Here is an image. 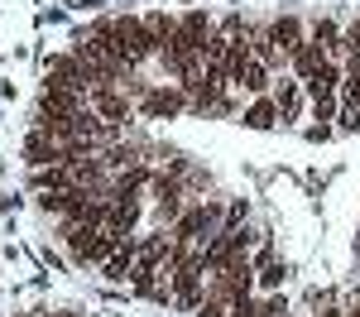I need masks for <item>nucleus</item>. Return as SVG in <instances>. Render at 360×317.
<instances>
[{"label": "nucleus", "mask_w": 360, "mask_h": 317, "mask_svg": "<svg viewBox=\"0 0 360 317\" xmlns=\"http://www.w3.org/2000/svg\"><path fill=\"white\" fill-rule=\"evenodd\" d=\"M217 216H221V207H217V202H197V207H188V212L173 221L168 235H173L178 245H207V240H212L207 231L217 226Z\"/></svg>", "instance_id": "nucleus-1"}, {"label": "nucleus", "mask_w": 360, "mask_h": 317, "mask_svg": "<svg viewBox=\"0 0 360 317\" xmlns=\"http://www.w3.org/2000/svg\"><path fill=\"white\" fill-rule=\"evenodd\" d=\"M139 111L149 115V120H173L178 111H188V91L183 86H154V91H144Z\"/></svg>", "instance_id": "nucleus-2"}, {"label": "nucleus", "mask_w": 360, "mask_h": 317, "mask_svg": "<svg viewBox=\"0 0 360 317\" xmlns=\"http://www.w3.org/2000/svg\"><path fill=\"white\" fill-rule=\"evenodd\" d=\"M135 226H139V193H111L106 231H115V235H135Z\"/></svg>", "instance_id": "nucleus-3"}, {"label": "nucleus", "mask_w": 360, "mask_h": 317, "mask_svg": "<svg viewBox=\"0 0 360 317\" xmlns=\"http://www.w3.org/2000/svg\"><path fill=\"white\" fill-rule=\"evenodd\" d=\"M25 164H29V169H49V164H63V144H58L49 130H39V125H34V135L25 140Z\"/></svg>", "instance_id": "nucleus-4"}, {"label": "nucleus", "mask_w": 360, "mask_h": 317, "mask_svg": "<svg viewBox=\"0 0 360 317\" xmlns=\"http://www.w3.org/2000/svg\"><path fill=\"white\" fill-rule=\"evenodd\" d=\"M91 111L101 115V120H111V125H120V120H130V101L115 96L111 86H96V91H91Z\"/></svg>", "instance_id": "nucleus-5"}, {"label": "nucleus", "mask_w": 360, "mask_h": 317, "mask_svg": "<svg viewBox=\"0 0 360 317\" xmlns=\"http://www.w3.org/2000/svg\"><path fill=\"white\" fill-rule=\"evenodd\" d=\"M269 96H274V106H278V120H298L307 91H303V82H298V77H288V82H278Z\"/></svg>", "instance_id": "nucleus-6"}, {"label": "nucleus", "mask_w": 360, "mask_h": 317, "mask_svg": "<svg viewBox=\"0 0 360 317\" xmlns=\"http://www.w3.org/2000/svg\"><path fill=\"white\" fill-rule=\"evenodd\" d=\"M269 39H274V48L283 58L293 53V48H298V44H307V34H303V25H298V20H293V15H283V20H274V25H269Z\"/></svg>", "instance_id": "nucleus-7"}, {"label": "nucleus", "mask_w": 360, "mask_h": 317, "mask_svg": "<svg viewBox=\"0 0 360 317\" xmlns=\"http://www.w3.org/2000/svg\"><path fill=\"white\" fill-rule=\"evenodd\" d=\"M341 77H346V67H341L336 58H322V63H317V72L303 82V91H307V96H317V91H336Z\"/></svg>", "instance_id": "nucleus-8"}, {"label": "nucleus", "mask_w": 360, "mask_h": 317, "mask_svg": "<svg viewBox=\"0 0 360 317\" xmlns=\"http://www.w3.org/2000/svg\"><path fill=\"white\" fill-rule=\"evenodd\" d=\"M135 240H139V235H130V240H125V245H120V250H115V255L106 259V264H101V274H106L111 284L130 279V269H135Z\"/></svg>", "instance_id": "nucleus-9"}, {"label": "nucleus", "mask_w": 360, "mask_h": 317, "mask_svg": "<svg viewBox=\"0 0 360 317\" xmlns=\"http://www.w3.org/2000/svg\"><path fill=\"white\" fill-rule=\"evenodd\" d=\"M322 58H327V53H322L312 39H307V44H298V48L288 53V63H293V77H298V82H307V77L317 72V63H322Z\"/></svg>", "instance_id": "nucleus-10"}, {"label": "nucleus", "mask_w": 360, "mask_h": 317, "mask_svg": "<svg viewBox=\"0 0 360 317\" xmlns=\"http://www.w3.org/2000/svg\"><path fill=\"white\" fill-rule=\"evenodd\" d=\"M307 39H312V44H317V48H322L327 58L346 53V48H341V29H336V20H317V25L307 29Z\"/></svg>", "instance_id": "nucleus-11"}, {"label": "nucleus", "mask_w": 360, "mask_h": 317, "mask_svg": "<svg viewBox=\"0 0 360 317\" xmlns=\"http://www.w3.org/2000/svg\"><path fill=\"white\" fill-rule=\"evenodd\" d=\"M236 91H250V96H269V63H259V58H250L245 63V77Z\"/></svg>", "instance_id": "nucleus-12"}, {"label": "nucleus", "mask_w": 360, "mask_h": 317, "mask_svg": "<svg viewBox=\"0 0 360 317\" xmlns=\"http://www.w3.org/2000/svg\"><path fill=\"white\" fill-rule=\"evenodd\" d=\"M34 188H39V193H68V188H72V173L63 169V164L34 169Z\"/></svg>", "instance_id": "nucleus-13"}, {"label": "nucleus", "mask_w": 360, "mask_h": 317, "mask_svg": "<svg viewBox=\"0 0 360 317\" xmlns=\"http://www.w3.org/2000/svg\"><path fill=\"white\" fill-rule=\"evenodd\" d=\"M240 120H245L250 130H269V125L278 120L274 96H255V106H245V115H240Z\"/></svg>", "instance_id": "nucleus-14"}, {"label": "nucleus", "mask_w": 360, "mask_h": 317, "mask_svg": "<svg viewBox=\"0 0 360 317\" xmlns=\"http://www.w3.org/2000/svg\"><path fill=\"white\" fill-rule=\"evenodd\" d=\"M336 111H341V96H336V91H317V96H312V120L327 125V120H336Z\"/></svg>", "instance_id": "nucleus-15"}, {"label": "nucleus", "mask_w": 360, "mask_h": 317, "mask_svg": "<svg viewBox=\"0 0 360 317\" xmlns=\"http://www.w3.org/2000/svg\"><path fill=\"white\" fill-rule=\"evenodd\" d=\"M144 29H149L159 44H168V34L178 29V20H173V15H164V10H149V15H144Z\"/></svg>", "instance_id": "nucleus-16"}, {"label": "nucleus", "mask_w": 360, "mask_h": 317, "mask_svg": "<svg viewBox=\"0 0 360 317\" xmlns=\"http://www.w3.org/2000/svg\"><path fill=\"white\" fill-rule=\"evenodd\" d=\"M255 284H259V288H283V284H288V264H278V259H274V264L255 269Z\"/></svg>", "instance_id": "nucleus-17"}, {"label": "nucleus", "mask_w": 360, "mask_h": 317, "mask_svg": "<svg viewBox=\"0 0 360 317\" xmlns=\"http://www.w3.org/2000/svg\"><path fill=\"white\" fill-rule=\"evenodd\" d=\"M336 96H341V106H360V72H346L341 86H336Z\"/></svg>", "instance_id": "nucleus-18"}, {"label": "nucleus", "mask_w": 360, "mask_h": 317, "mask_svg": "<svg viewBox=\"0 0 360 317\" xmlns=\"http://www.w3.org/2000/svg\"><path fill=\"white\" fill-rule=\"evenodd\" d=\"M259 317H288V303H283V298H264V303H259Z\"/></svg>", "instance_id": "nucleus-19"}, {"label": "nucleus", "mask_w": 360, "mask_h": 317, "mask_svg": "<svg viewBox=\"0 0 360 317\" xmlns=\"http://www.w3.org/2000/svg\"><path fill=\"white\" fill-rule=\"evenodd\" d=\"M226 317H259V303H255V298H245V303H236Z\"/></svg>", "instance_id": "nucleus-20"}, {"label": "nucleus", "mask_w": 360, "mask_h": 317, "mask_svg": "<svg viewBox=\"0 0 360 317\" xmlns=\"http://www.w3.org/2000/svg\"><path fill=\"white\" fill-rule=\"evenodd\" d=\"M250 264H255V269H264V264H274V245H259V250H255V259H250Z\"/></svg>", "instance_id": "nucleus-21"}, {"label": "nucleus", "mask_w": 360, "mask_h": 317, "mask_svg": "<svg viewBox=\"0 0 360 317\" xmlns=\"http://www.w3.org/2000/svg\"><path fill=\"white\" fill-rule=\"evenodd\" d=\"M346 317H360V298H351V308H346Z\"/></svg>", "instance_id": "nucleus-22"}, {"label": "nucleus", "mask_w": 360, "mask_h": 317, "mask_svg": "<svg viewBox=\"0 0 360 317\" xmlns=\"http://www.w3.org/2000/svg\"><path fill=\"white\" fill-rule=\"evenodd\" d=\"M317 317H346V308H327V313H317Z\"/></svg>", "instance_id": "nucleus-23"}, {"label": "nucleus", "mask_w": 360, "mask_h": 317, "mask_svg": "<svg viewBox=\"0 0 360 317\" xmlns=\"http://www.w3.org/2000/svg\"><path fill=\"white\" fill-rule=\"evenodd\" d=\"M44 317H77V313H68V308H53V313H44Z\"/></svg>", "instance_id": "nucleus-24"}, {"label": "nucleus", "mask_w": 360, "mask_h": 317, "mask_svg": "<svg viewBox=\"0 0 360 317\" xmlns=\"http://www.w3.org/2000/svg\"><path fill=\"white\" fill-rule=\"evenodd\" d=\"M86 317H96V313H86Z\"/></svg>", "instance_id": "nucleus-25"}, {"label": "nucleus", "mask_w": 360, "mask_h": 317, "mask_svg": "<svg viewBox=\"0 0 360 317\" xmlns=\"http://www.w3.org/2000/svg\"><path fill=\"white\" fill-rule=\"evenodd\" d=\"M288 317H293V313H288Z\"/></svg>", "instance_id": "nucleus-26"}, {"label": "nucleus", "mask_w": 360, "mask_h": 317, "mask_svg": "<svg viewBox=\"0 0 360 317\" xmlns=\"http://www.w3.org/2000/svg\"><path fill=\"white\" fill-rule=\"evenodd\" d=\"M25 317H29V313H25Z\"/></svg>", "instance_id": "nucleus-27"}]
</instances>
